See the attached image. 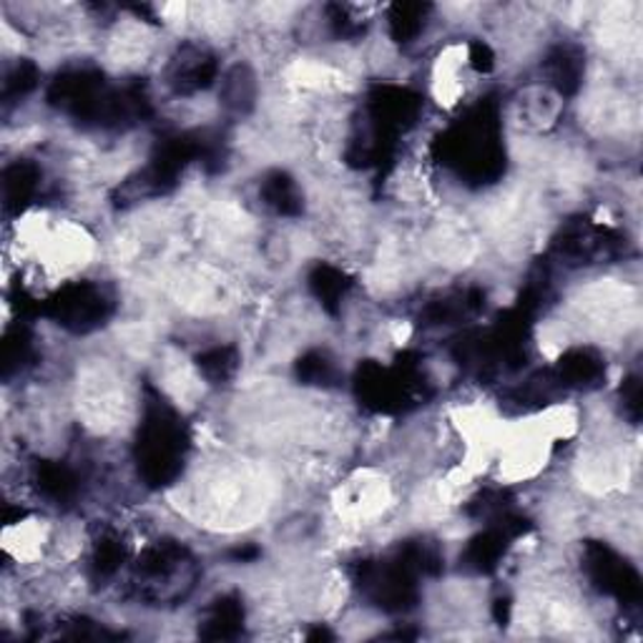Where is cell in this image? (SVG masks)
<instances>
[{"instance_id":"1","label":"cell","mask_w":643,"mask_h":643,"mask_svg":"<svg viewBox=\"0 0 643 643\" xmlns=\"http://www.w3.org/2000/svg\"><path fill=\"white\" fill-rule=\"evenodd\" d=\"M188 435L174 410L161 400L143 402V417L136 437V466L149 487H164L182 475Z\"/></svg>"},{"instance_id":"2","label":"cell","mask_w":643,"mask_h":643,"mask_svg":"<svg viewBox=\"0 0 643 643\" xmlns=\"http://www.w3.org/2000/svg\"><path fill=\"white\" fill-rule=\"evenodd\" d=\"M501 128L495 111L483 104L475 108L458 128H452L443 141L445 157L475 182H487L503 171Z\"/></svg>"},{"instance_id":"3","label":"cell","mask_w":643,"mask_h":643,"mask_svg":"<svg viewBox=\"0 0 643 643\" xmlns=\"http://www.w3.org/2000/svg\"><path fill=\"white\" fill-rule=\"evenodd\" d=\"M41 312L54 317L71 332H91L101 328L111 314V299L106 291L91 282H73L56 291L41 305Z\"/></svg>"},{"instance_id":"4","label":"cell","mask_w":643,"mask_h":643,"mask_svg":"<svg viewBox=\"0 0 643 643\" xmlns=\"http://www.w3.org/2000/svg\"><path fill=\"white\" fill-rule=\"evenodd\" d=\"M586 573L590 583L604 594L619 598L621 604L633 606L641 601V576L631 563L604 543L586 546Z\"/></svg>"},{"instance_id":"5","label":"cell","mask_w":643,"mask_h":643,"mask_svg":"<svg viewBox=\"0 0 643 643\" xmlns=\"http://www.w3.org/2000/svg\"><path fill=\"white\" fill-rule=\"evenodd\" d=\"M219 64L209 50L199 46H184L169 66V85L176 93H199L217 81Z\"/></svg>"},{"instance_id":"6","label":"cell","mask_w":643,"mask_h":643,"mask_svg":"<svg viewBox=\"0 0 643 643\" xmlns=\"http://www.w3.org/2000/svg\"><path fill=\"white\" fill-rule=\"evenodd\" d=\"M510 536L501 526L491 523V528L470 538V543L462 553V565L473 573H491L501 565L505 551L510 546Z\"/></svg>"},{"instance_id":"7","label":"cell","mask_w":643,"mask_h":643,"mask_svg":"<svg viewBox=\"0 0 643 643\" xmlns=\"http://www.w3.org/2000/svg\"><path fill=\"white\" fill-rule=\"evenodd\" d=\"M606 375L604 359L598 357L594 349H571L561 357V363L555 365V382L561 388H590Z\"/></svg>"},{"instance_id":"8","label":"cell","mask_w":643,"mask_h":643,"mask_svg":"<svg viewBox=\"0 0 643 643\" xmlns=\"http://www.w3.org/2000/svg\"><path fill=\"white\" fill-rule=\"evenodd\" d=\"M41 188V169L33 161H15L3 171L5 211H23L36 199Z\"/></svg>"},{"instance_id":"9","label":"cell","mask_w":643,"mask_h":643,"mask_svg":"<svg viewBox=\"0 0 643 643\" xmlns=\"http://www.w3.org/2000/svg\"><path fill=\"white\" fill-rule=\"evenodd\" d=\"M36 485L38 491L54 503H71L81 493V478L71 466L56 460H43L36 466Z\"/></svg>"},{"instance_id":"10","label":"cell","mask_w":643,"mask_h":643,"mask_svg":"<svg viewBox=\"0 0 643 643\" xmlns=\"http://www.w3.org/2000/svg\"><path fill=\"white\" fill-rule=\"evenodd\" d=\"M546 76L548 83H551L561 96H573V93L581 89L583 79V56L578 54V48L559 46L551 50V56L546 58Z\"/></svg>"},{"instance_id":"11","label":"cell","mask_w":643,"mask_h":643,"mask_svg":"<svg viewBox=\"0 0 643 643\" xmlns=\"http://www.w3.org/2000/svg\"><path fill=\"white\" fill-rule=\"evenodd\" d=\"M244 625V606L237 596H221L207 611L202 623V636L209 641L237 639Z\"/></svg>"},{"instance_id":"12","label":"cell","mask_w":643,"mask_h":643,"mask_svg":"<svg viewBox=\"0 0 643 643\" xmlns=\"http://www.w3.org/2000/svg\"><path fill=\"white\" fill-rule=\"evenodd\" d=\"M262 199L279 217H297L302 211V192L285 171H272L262 182Z\"/></svg>"},{"instance_id":"13","label":"cell","mask_w":643,"mask_h":643,"mask_svg":"<svg viewBox=\"0 0 643 643\" xmlns=\"http://www.w3.org/2000/svg\"><path fill=\"white\" fill-rule=\"evenodd\" d=\"M349 287L353 282L345 272H340L332 264H317V267L310 272V289L328 312H337L342 307V299L347 297Z\"/></svg>"},{"instance_id":"14","label":"cell","mask_w":643,"mask_h":643,"mask_svg":"<svg viewBox=\"0 0 643 643\" xmlns=\"http://www.w3.org/2000/svg\"><path fill=\"white\" fill-rule=\"evenodd\" d=\"M430 5L423 3H394L388 11L390 36L398 43H413L425 28V19Z\"/></svg>"},{"instance_id":"15","label":"cell","mask_w":643,"mask_h":643,"mask_svg":"<svg viewBox=\"0 0 643 643\" xmlns=\"http://www.w3.org/2000/svg\"><path fill=\"white\" fill-rule=\"evenodd\" d=\"M126 561V543L118 533H101V538L93 546L91 555V576L96 581H106L122 571Z\"/></svg>"},{"instance_id":"16","label":"cell","mask_w":643,"mask_h":643,"mask_svg":"<svg viewBox=\"0 0 643 643\" xmlns=\"http://www.w3.org/2000/svg\"><path fill=\"white\" fill-rule=\"evenodd\" d=\"M196 367H199V372L207 377L209 382L221 384L231 380L234 372L239 370V355L234 347L217 345V347L204 349V353L196 357Z\"/></svg>"},{"instance_id":"17","label":"cell","mask_w":643,"mask_h":643,"mask_svg":"<svg viewBox=\"0 0 643 643\" xmlns=\"http://www.w3.org/2000/svg\"><path fill=\"white\" fill-rule=\"evenodd\" d=\"M31 359H33L31 334L25 332L23 328L8 332L5 340H3V375H5V380L13 372L23 370V367L28 365Z\"/></svg>"},{"instance_id":"18","label":"cell","mask_w":643,"mask_h":643,"mask_svg":"<svg viewBox=\"0 0 643 643\" xmlns=\"http://www.w3.org/2000/svg\"><path fill=\"white\" fill-rule=\"evenodd\" d=\"M38 81H41L38 66L31 64V61H19L11 68V71L5 73L3 99L11 101V99L28 96V93L38 85Z\"/></svg>"},{"instance_id":"19","label":"cell","mask_w":643,"mask_h":643,"mask_svg":"<svg viewBox=\"0 0 643 643\" xmlns=\"http://www.w3.org/2000/svg\"><path fill=\"white\" fill-rule=\"evenodd\" d=\"M334 375V363L324 353H307L297 363V377L305 384H330Z\"/></svg>"},{"instance_id":"20","label":"cell","mask_w":643,"mask_h":643,"mask_svg":"<svg viewBox=\"0 0 643 643\" xmlns=\"http://www.w3.org/2000/svg\"><path fill=\"white\" fill-rule=\"evenodd\" d=\"M468 61L478 73H491L493 66H495V54H493V48L487 46V43L475 41V43H470V48H468Z\"/></svg>"},{"instance_id":"21","label":"cell","mask_w":643,"mask_h":643,"mask_svg":"<svg viewBox=\"0 0 643 643\" xmlns=\"http://www.w3.org/2000/svg\"><path fill=\"white\" fill-rule=\"evenodd\" d=\"M621 398H623V413L629 415L633 423L641 417V382L639 377H629L621 388Z\"/></svg>"}]
</instances>
